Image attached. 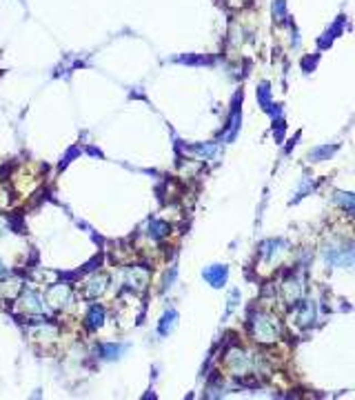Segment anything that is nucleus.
I'll return each instance as SVG.
<instances>
[{
    "mask_svg": "<svg viewBox=\"0 0 355 400\" xmlns=\"http://www.w3.org/2000/svg\"><path fill=\"white\" fill-rule=\"evenodd\" d=\"M176 318H178V313L173 311V309H166L164 311V316L160 318V325H158V333H160V336H166V333H169L171 325L176 323Z\"/></svg>",
    "mask_w": 355,
    "mask_h": 400,
    "instance_id": "nucleus-8",
    "label": "nucleus"
},
{
    "mask_svg": "<svg viewBox=\"0 0 355 400\" xmlns=\"http://www.w3.org/2000/svg\"><path fill=\"white\" fill-rule=\"evenodd\" d=\"M105 323V309L100 305H91L89 307V313H87V327L89 329H96Z\"/></svg>",
    "mask_w": 355,
    "mask_h": 400,
    "instance_id": "nucleus-6",
    "label": "nucleus"
},
{
    "mask_svg": "<svg viewBox=\"0 0 355 400\" xmlns=\"http://www.w3.org/2000/svg\"><path fill=\"white\" fill-rule=\"evenodd\" d=\"M0 276H5V267H3V263H0Z\"/></svg>",
    "mask_w": 355,
    "mask_h": 400,
    "instance_id": "nucleus-13",
    "label": "nucleus"
},
{
    "mask_svg": "<svg viewBox=\"0 0 355 400\" xmlns=\"http://www.w3.org/2000/svg\"><path fill=\"white\" fill-rule=\"evenodd\" d=\"M336 203L346 207V211H349V213L353 211V196H351V193H336Z\"/></svg>",
    "mask_w": 355,
    "mask_h": 400,
    "instance_id": "nucleus-12",
    "label": "nucleus"
},
{
    "mask_svg": "<svg viewBox=\"0 0 355 400\" xmlns=\"http://www.w3.org/2000/svg\"><path fill=\"white\" fill-rule=\"evenodd\" d=\"M226 276H229V269L224 265H213L204 269V280L211 283L213 287H222L226 283Z\"/></svg>",
    "mask_w": 355,
    "mask_h": 400,
    "instance_id": "nucleus-4",
    "label": "nucleus"
},
{
    "mask_svg": "<svg viewBox=\"0 0 355 400\" xmlns=\"http://www.w3.org/2000/svg\"><path fill=\"white\" fill-rule=\"evenodd\" d=\"M302 289H304V285H302V278L300 276H291V278H286L284 280V285H282V291H284V298L289 300V303H296V300L302 296Z\"/></svg>",
    "mask_w": 355,
    "mask_h": 400,
    "instance_id": "nucleus-3",
    "label": "nucleus"
},
{
    "mask_svg": "<svg viewBox=\"0 0 355 400\" xmlns=\"http://www.w3.org/2000/svg\"><path fill=\"white\" fill-rule=\"evenodd\" d=\"M226 367L233 376H246L253 369V360L251 353H246L240 347H233L231 351H226Z\"/></svg>",
    "mask_w": 355,
    "mask_h": 400,
    "instance_id": "nucleus-2",
    "label": "nucleus"
},
{
    "mask_svg": "<svg viewBox=\"0 0 355 400\" xmlns=\"http://www.w3.org/2000/svg\"><path fill=\"white\" fill-rule=\"evenodd\" d=\"M69 296H71V291L67 285H58L49 291V300H51V305H56V307L69 303Z\"/></svg>",
    "mask_w": 355,
    "mask_h": 400,
    "instance_id": "nucleus-5",
    "label": "nucleus"
},
{
    "mask_svg": "<svg viewBox=\"0 0 355 400\" xmlns=\"http://www.w3.org/2000/svg\"><path fill=\"white\" fill-rule=\"evenodd\" d=\"M338 151V145H331V147H318L309 153V160L311 163H320V160H329L333 153Z\"/></svg>",
    "mask_w": 355,
    "mask_h": 400,
    "instance_id": "nucleus-7",
    "label": "nucleus"
},
{
    "mask_svg": "<svg viewBox=\"0 0 355 400\" xmlns=\"http://www.w3.org/2000/svg\"><path fill=\"white\" fill-rule=\"evenodd\" d=\"M105 283H107V278H93L91 283H87L85 293H87L89 298H96L98 293H102V291H105Z\"/></svg>",
    "mask_w": 355,
    "mask_h": 400,
    "instance_id": "nucleus-9",
    "label": "nucleus"
},
{
    "mask_svg": "<svg viewBox=\"0 0 355 400\" xmlns=\"http://www.w3.org/2000/svg\"><path fill=\"white\" fill-rule=\"evenodd\" d=\"M249 329L253 333V338L260 340V343H273V340H278L280 338V331H282V327H280V323L273 316H269V313H264V311H251L249 316Z\"/></svg>",
    "mask_w": 355,
    "mask_h": 400,
    "instance_id": "nucleus-1",
    "label": "nucleus"
},
{
    "mask_svg": "<svg viewBox=\"0 0 355 400\" xmlns=\"http://www.w3.org/2000/svg\"><path fill=\"white\" fill-rule=\"evenodd\" d=\"M166 233H169V225L162 223V220H153V223L149 225V236L151 238L160 240V238H164Z\"/></svg>",
    "mask_w": 355,
    "mask_h": 400,
    "instance_id": "nucleus-10",
    "label": "nucleus"
},
{
    "mask_svg": "<svg viewBox=\"0 0 355 400\" xmlns=\"http://www.w3.org/2000/svg\"><path fill=\"white\" fill-rule=\"evenodd\" d=\"M100 353H102V358L113 360V358H118L120 353H122V347L120 345H105L102 349H100Z\"/></svg>",
    "mask_w": 355,
    "mask_h": 400,
    "instance_id": "nucleus-11",
    "label": "nucleus"
}]
</instances>
